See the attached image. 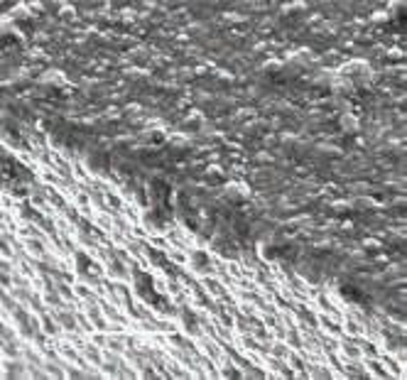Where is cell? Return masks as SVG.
<instances>
[{
    "instance_id": "2",
    "label": "cell",
    "mask_w": 407,
    "mask_h": 380,
    "mask_svg": "<svg viewBox=\"0 0 407 380\" xmlns=\"http://www.w3.org/2000/svg\"><path fill=\"white\" fill-rule=\"evenodd\" d=\"M245 197H248V186H245V184H228L226 199H231V201H243Z\"/></svg>"
},
{
    "instance_id": "3",
    "label": "cell",
    "mask_w": 407,
    "mask_h": 380,
    "mask_svg": "<svg viewBox=\"0 0 407 380\" xmlns=\"http://www.w3.org/2000/svg\"><path fill=\"white\" fill-rule=\"evenodd\" d=\"M341 292H343V297H349V299H356V302H365V295H361V292H353V287H343Z\"/></svg>"
},
{
    "instance_id": "1",
    "label": "cell",
    "mask_w": 407,
    "mask_h": 380,
    "mask_svg": "<svg viewBox=\"0 0 407 380\" xmlns=\"http://www.w3.org/2000/svg\"><path fill=\"white\" fill-rule=\"evenodd\" d=\"M135 282H138V292H140V297L145 299V302H150V304H157V307L167 309V302H165V299H160V297L154 295L152 277H150V275H142V272H138V275H135Z\"/></svg>"
}]
</instances>
